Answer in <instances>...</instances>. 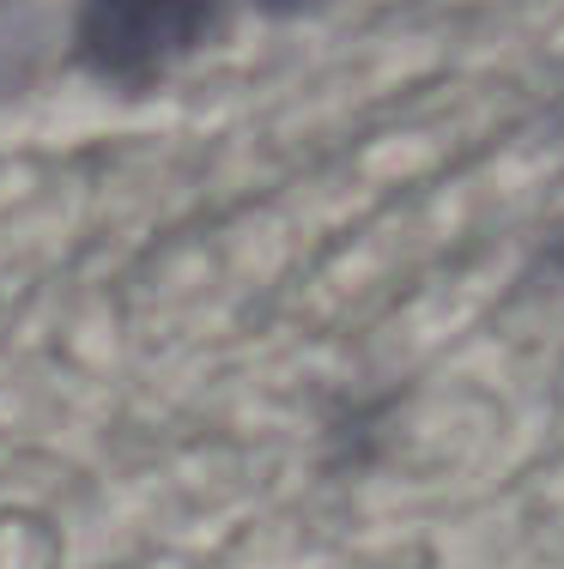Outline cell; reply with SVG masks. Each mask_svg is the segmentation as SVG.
Masks as SVG:
<instances>
[{
	"label": "cell",
	"instance_id": "6da1fadb",
	"mask_svg": "<svg viewBox=\"0 0 564 569\" xmlns=\"http://www.w3.org/2000/svg\"><path fill=\"white\" fill-rule=\"evenodd\" d=\"M231 0H79L73 56L98 86L146 91L225 31Z\"/></svg>",
	"mask_w": 564,
	"mask_h": 569
},
{
	"label": "cell",
	"instance_id": "7a4b0ae2",
	"mask_svg": "<svg viewBox=\"0 0 564 569\" xmlns=\"http://www.w3.org/2000/svg\"><path fill=\"white\" fill-rule=\"evenodd\" d=\"M261 12H274V19H291V12H310V7H321V0H255Z\"/></svg>",
	"mask_w": 564,
	"mask_h": 569
}]
</instances>
